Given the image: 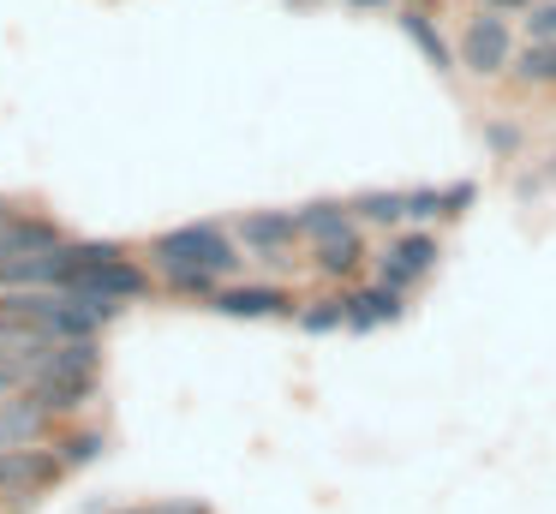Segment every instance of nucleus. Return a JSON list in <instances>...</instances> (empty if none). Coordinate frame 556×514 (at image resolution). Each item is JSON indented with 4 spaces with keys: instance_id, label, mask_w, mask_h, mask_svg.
Listing matches in <instances>:
<instances>
[{
    "instance_id": "f257e3e1",
    "label": "nucleus",
    "mask_w": 556,
    "mask_h": 514,
    "mask_svg": "<svg viewBox=\"0 0 556 514\" xmlns=\"http://www.w3.org/2000/svg\"><path fill=\"white\" fill-rule=\"evenodd\" d=\"M102 389V341H49L25 365V401L49 425H73Z\"/></svg>"
},
{
    "instance_id": "f03ea898",
    "label": "nucleus",
    "mask_w": 556,
    "mask_h": 514,
    "mask_svg": "<svg viewBox=\"0 0 556 514\" xmlns=\"http://www.w3.org/2000/svg\"><path fill=\"white\" fill-rule=\"evenodd\" d=\"M150 269H168V263H186V269H210L216 281H240L245 275V251L233 239L228 222H174L162 234H150L144 246Z\"/></svg>"
},
{
    "instance_id": "7ed1b4c3",
    "label": "nucleus",
    "mask_w": 556,
    "mask_h": 514,
    "mask_svg": "<svg viewBox=\"0 0 556 514\" xmlns=\"http://www.w3.org/2000/svg\"><path fill=\"white\" fill-rule=\"evenodd\" d=\"M515 48H520L515 18L484 12V7H467V18H460V30H455V66L467 72V78L496 84L508 72V60H515Z\"/></svg>"
},
{
    "instance_id": "20e7f679",
    "label": "nucleus",
    "mask_w": 556,
    "mask_h": 514,
    "mask_svg": "<svg viewBox=\"0 0 556 514\" xmlns=\"http://www.w3.org/2000/svg\"><path fill=\"white\" fill-rule=\"evenodd\" d=\"M443 263V234L437 227H401L383 246H371V281L395 287V293H419Z\"/></svg>"
},
{
    "instance_id": "39448f33",
    "label": "nucleus",
    "mask_w": 556,
    "mask_h": 514,
    "mask_svg": "<svg viewBox=\"0 0 556 514\" xmlns=\"http://www.w3.org/2000/svg\"><path fill=\"white\" fill-rule=\"evenodd\" d=\"M228 227H233V239H240L245 263H264V269H288L293 251H300V222H293V210H240Z\"/></svg>"
},
{
    "instance_id": "423d86ee",
    "label": "nucleus",
    "mask_w": 556,
    "mask_h": 514,
    "mask_svg": "<svg viewBox=\"0 0 556 514\" xmlns=\"http://www.w3.org/2000/svg\"><path fill=\"white\" fill-rule=\"evenodd\" d=\"M66 478V466L54 461L49 442H30V449H0V509L7 502H42L54 485Z\"/></svg>"
},
{
    "instance_id": "0eeeda50",
    "label": "nucleus",
    "mask_w": 556,
    "mask_h": 514,
    "mask_svg": "<svg viewBox=\"0 0 556 514\" xmlns=\"http://www.w3.org/2000/svg\"><path fill=\"white\" fill-rule=\"evenodd\" d=\"M210 311L216 317H233V323H269V317H288L300 311V293H293L288 281H222L216 299H210Z\"/></svg>"
},
{
    "instance_id": "6e6552de",
    "label": "nucleus",
    "mask_w": 556,
    "mask_h": 514,
    "mask_svg": "<svg viewBox=\"0 0 556 514\" xmlns=\"http://www.w3.org/2000/svg\"><path fill=\"white\" fill-rule=\"evenodd\" d=\"M305 269L324 287L365 281V275H371V234H365V227H348V234H336V239H317V246H305Z\"/></svg>"
},
{
    "instance_id": "1a4fd4ad",
    "label": "nucleus",
    "mask_w": 556,
    "mask_h": 514,
    "mask_svg": "<svg viewBox=\"0 0 556 514\" xmlns=\"http://www.w3.org/2000/svg\"><path fill=\"white\" fill-rule=\"evenodd\" d=\"M395 18V30L413 42V54L425 60V66L437 72V78H455V30L443 24V7H395L389 12Z\"/></svg>"
},
{
    "instance_id": "9d476101",
    "label": "nucleus",
    "mask_w": 556,
    "mask_h": 514,
    "mask_svg": "<svg viewBox=\"0 0 556 514\" xmlns=\"http://www.w3.org/2000/svg\"><path fill=\"white\" fill-rule=\"evenodd\" d=\"M341 311H348V335H377V329H395L401 317L413 311V293H395L383 281H353L341 287Z\"/></svg>"
},
{
    "instance_id": "9b49d317",
    "label": "nucleus",
    "mask_w": 556,
    "mask_h": 514,
    "mask_svg": "<svg viewBox=\"0 0 556 514\" xmlns=\"http://www.w3.org/2000/svg\"><path fill=\"white\" fill-rule=\"evenodd\" d=\"M66 239H73V227H66L61 215L30 203L25 215H13V222L0 227V258H42V251L66 246Z\"/></svg>"
},
{
    "instance_id": "f8f14e48",
    "label": "nucleus",
    "mask_w": 556,
    "mask_h": 514,
    "mask_svg": "<svg viewBox=\"0 0 556 514\" xmlns=\"http://www.w3.org/2000/svg\"><path fill=\"white\" fill-rule=\"evenodd\" d=\"M348 210H353V222L365 227V234H401L407 227V186H365V191H353L348 198Z\"/></svg>"
},
{
    "instance_id": "ddd939ff",
    "label": "nucleus",
    "mask_w": 556,
    "mask_h": 514,
    "mask_svg": "<svg viewBox=\"0 0 556 514\" xmlns=\"http://www.w3.org/2000/svg\"><path fill=\"white\" fill-rule=\"evenodd\" d=\"M49 437H54V425L25 401V389L0 394V449H30V442H49Z\"/></svg>"
},
{
    "instance_id": "4468645a",
    "label": "nucleus",
    "mask_w": 556,
    "mask_h": 514,
    "mask_svg": "<svg viewBox=\"0 0 556 514\" xmlns=\"http://www.w3.org/2000/svg\"><path fill=\"white\" fill-rule=\"evenodd\" d=\"M49 449H54V461L66 466V473H78V466H97L102 454H109V430L102 425H54V437H49Z\"/></svg>"
},
{
    "instance_id": "2eb2a0df",
    "label": "nucleus",
    "mask_w": 556,
    "mask_h": 514,
    "mask_svg": "<svg viewBox=\"0 0 556 514\" xmlns=\"http://www.w3.org/2000/svg\"><path fill=\"white\" fill-rule=\"evenodd\" d=\"M503 78H508V90H520V96L556 90V42H520Z\"/></svg>"
},
{
    "instance_id": "dca6fc26",
    "label": "nucleus",
    "mask_w": 556,
    "mask_h": 514,
    "mask_svg": "<svg viewBox=\"0 0 556 514\" xmlns=\"http://www.w3.org/2000/svg\"><path fill=\"white\" fill-rule=\"evenodd\" d=\"M293 222H300V246H317V239H336V234H348V227H359V222H353V210H348V198L293 203Z\"/></svg>"
},
{
    "instance_id": "f3484780",
    "label": "nucleus",
    "mask_w": 556,
    "mask_h": 514,
    "mask_svg": "<svg viewBox=\"0 0 556 514\" xmlns=\"http://www.w3.org/2000/svg\"><path fill=\"white\" fill-rule=\"evenodd\" d=\"M49 347V335L37 329V323H25V317H13V311H0V365H18L25 371L30 359Z\"/></svg>"
},
{
    "instance_id": "a211bd4d",
    "label": "nucleus",
    "mask_w": 556,
    "mask_h": 514,
    "mask_svg": "<svg viewBox=\"0 0 556 514\" xmlns=\"http://www.w3.org/2000/svg\"><path fill=\"white\" fill-rule=\"evenodd\" d=\"M150 275H156L162 293L186 299V305H210V299H216V287H222L210 269H186V263H168V269H150Z\"/></svg>"
},
{
    "instance_id": "6ab92c4d",
    "label": "nucleus",
    "mask_w": 556,
    "mask_h": 514,
    "mask_svg": "<svg viewBox=\"0 0 556 514\" xmlns=\"http://www.w3.org/2000/svg\"><path fill=\"white\" fill-rule=\"evenodd\" d=\"M293 323H300L305 335H341V329H348V311H341V287H324V293L300 299Z\"/></svg>"
},
{
    "instance_id": "aec40b11",
    "label": "nucleus",
    "mask_w": 556,
    "mask_h": 514,
    "mask_svg": "<svg viewBox=\"0 0 556 514\" xmlns=\"http://www.w3.org/2000/svg\"><path fill=\"white\" fill-rule=\"evenodd\" d=\"M479 138H484V150H491V162H520V150H527V126L508 120V114H484Z\"/></svg>"
},
{
    "instance_id": "412c9836",
    "label": "nucleus",
    "mask_w": 556,
    "mask_h": 514,
    "mask_svg": "<svg viewBox=\"0 0 556 514\" xmlns=\"http://www.w3.org/2000/svg\"><path fill=\"white\" fill-rule=\"evenodd\" d=\"M443 222V186H407V227Z\"/></svg>"
},
{
    "instance_id": "4be33fe9",
    "label": "nucleus",
    "mask_w": 556,
    "mask_h": 514,
    "mask_svg": "<svg viewBox=\"0 0 556 514\" xmlns=\"http://www.w3.org/2000/svg\"><path fill=\"white\" fill-rule=\"evenodd\" d=\"M515 30H520V42H556V0H539L532 12H520Z\"/></svg>"
},
{
    "instance_id": "5701e85b",
    "label": "nucleus",
    "mask_w": 556,
    "mask_h": 514,
    "mask_svg": "<svg viewBox=\"0 0 556 514\" xmlns=\"http://www.w3.org/2000/svg\"><path fill=\"white\" fill-rule=\"evenodd\" d=\"M472 203H479V186H472V179H443V222H460Z\"/></svg>"
},
{
    "instance_id": "b1692460",
    "label": "nucleus",
    "mask_w": 556,
    "mask_h": 514,
    "mask_svg": "<svg viewBox=\"0 0 556 514\" xmlns=\"http://www.w3.org/2000/svg\"><path fill=\"white\" fill-rule=\"evenodd\" d=\"M467 7H484V12H503V18H520V12H532L539 0H467Z\"/></svg>"
},
{
    "instance_id": "393cba45",
    "label": "nucleus",
    "mask_w": 556,
    "mask_h": 514,
    "mask_svg": "<svg viewBox=\"0 0 556 514\" xmlns=\"http://www.w3.org/2000/svg\"><path fill=\"white\" fill-rule=\"evenodd\" d=\"M18 389H25V371H18V365H0V394H18Z\"/></svg>"
},
{
    "instance_id": "a878e982",
    "label": "nucleus",
    "mask_w": 556,
    "mask_h": 514,
    "mask_svg": "<svg viewBox=\"0 0 556 514\" xmlns=\"http://www.w3.org/2000/svg\"><path fill=\"white\" fill-rule=\"evenodd\" d=\"M25 210H30V203H25V198H7V191H0V227L13 222V215H25Z\"/></svg>"
},
{
    "instance_id": "bb28decb",
    "label": "nucleus",
    "mask_w": 556,
    "mask_h": 514,
    "mask_svg": "<svg viewBox=\"0 0 556 514\" xmlns=\"http://www.w3.org/2000/svg\"><path fill=\"white\" fill-rule=\"evenodd\" d=\"M348 12H395V0H341Z\"/></svg>"
},
{
    "instance_id": "cd10ccee",
    "label": "nucleus",
    "mask_w": 556,
    "mask_h": 514,
    "mask_svg": "<svg viewBox=\"0 0 556 514\" xmlns=\"http://www.w3.org/2000/svg\"><path fill=\"white\" fill-rule=\"evenodd\" d=\"M395 7H443V0H395Z\"/></svg>"
},
{
    "instance_id": "c85d7f7f",
    "label": "nucleus",
    "mask_w": 556,
    "mask_h": 514,
    "mask_svg": "<svg viewBox=\"0 0 556 514\" xmlns=\"http://www.w3.org/2000/svg\"><path fill=\"white\" fill-rule=\"evenodd\" d=\"M544 174H551V179H556V150H551V162H544Z\"/></svg>"
},
{
    "instance_id": "c756f323",
    "label": "nucleus",
    "mask_w": 556,
    "mask_h": 514,
    "mask_svg": "<svg viewBox=\"0 0 556 514\" xmlns=\"http://www.w3.org/2000/svg\"><path fill=\"white\" fill-rule=\"evenodd\" d=\"M288 7H324V0H288Z\"/></svg>"
},
{
    "instance_id": "7c9ffc66",
    "label": "nucleus",
    "mask_w": 556,
    "mask_h": 514,
    "mask_svg": "<svg viewBox=\"0 0 556 514\" xmlns=\"http://www.w3.org/2000/svg\"><path fill=\"white\" fill-rule=\"evenodd\" d=\"M114 514H156V509H114Z\"/></svg>"
},
{
    "instance_id": "2f4dec72",
    "label": "nucleus",
    "mask_w": 556,
    "mask_h": 514,
    "mask_svg": "<svg viewBox=\"0 0 556 514\" xmlns=\"http://www.w3.org/2000/svg\"><path fill=\"white\" fill-rule=\"evenodd\" d=\"M443 7H455V0H443Z\"/></svg>"
}]
</instances>
